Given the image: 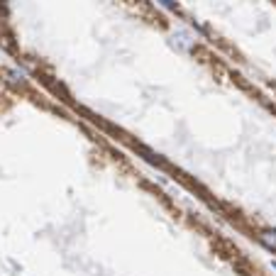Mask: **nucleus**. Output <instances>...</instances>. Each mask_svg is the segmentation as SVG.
<instances>
[{"instance_id": "2", "label": "nucleus", "mask_w": 276, "mask_h": 276, "mask_svg": "<svg viewBox=\"0 0 276 276\" xmlns=\"http://www.w3.org/2000/svg\"><path fill=\"white\" fill-rule=\"evenodd\" d=\"M5 76H10V81L12 83H25V76L17 74V71H5Z\"/></svg>"}, {"instance_id": "3", "label": "nucleus", "mask_w": 276, "mask_h": 276, "mask_svg": "<svg viewBox=\"0 0 276 276\" xmlns=\"http://www.w3.org/2000/svg\"><path fill=\"white\" fill-rule=\"evenodd\" d=\"M274 269H276V262H274Z\"/></svg>"}, {"instance_id": "1", "label": "nucleus", "mask_w": 276, "mask_h": 276, "mask_svg": "<svg viewBox=\"0 0 276 276\" xmlns=\"http://www.w3.org/2000/svg\"><path fill=\"white\" fill-rule=\"evenodd\" d=\"M259 237H262V242H264V245H269L272 249H276V230H264Z\"/></svg>"}]
</instances>
